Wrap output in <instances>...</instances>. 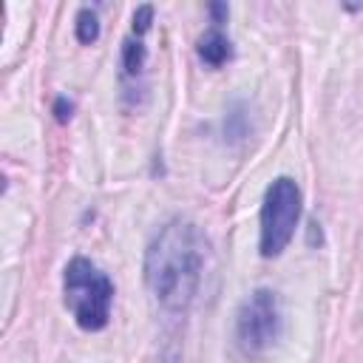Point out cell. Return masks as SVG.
<instances>
[{
  "mask_svg": "<svg viewBox=\"0 0 363 363\" xmlns=\"http://www.w3.org/2000/svg\"><path fill=\"white\" fill-rule=\"evenodd\" d=\"M207 244L196 224L184 218L167 221L145 252V284L156 303L167 312H184L204 275Z\"/></svg>",
  "mask_w": 363,
  "mask_h": 363,
  "instance_id": "cell-1",
  "label": "cell"
},
{
  "mask_svg": "<svg viewBox=\"0 0 363 363\" xmlns=\"http://www.w3.org/2000/svg\"><path fill=\"white\" fill-rule=\"evenodd\" d=\"M196 51H199V57H201L207 65H213V68L224 65V62L233 57V45H230V40H227L218 28H210L207 34H201Z\"/></svg>",
  "mask_w": 363,
  "mask_h": 363,
  "instance_id": "cell-5",
  "label": "cell"
},
{
  "mask_svg": "<svg viewBox=\"0 0 363 363\" xmlns=\"http://www.w3.org/2000/svg\"><path fill=\"white\" fill-rule=\"evenodd\" d=\"M281 335L278 298L269 289H255L235 315V337L247 354H258L272 346Z\"/></svg>",
  "mask_w": 363,
  "mask_h": 363,
  "instance_id": "cell-4",
  "label": "cell"
},
{
  "mask_svg": "<svg viewBox=\"0 0 363 363\" xmlns=\"http://www.w3.org/2000/svg\"><path fill=\"white\" fill-rule=\"evenodd\" d=\"M153 23V6H139L133 11V34H145Z\"/></svg>",
  "mask_w": 363,
  "mask_h": 363,
  "instance_id": "cell-8",
  "label": "cell"
},
{
  "mask_svg": "<svg viewBox=\"0 0 363 363\" xmlns=\"http://www.w3.org/2000/svg\"><path fill=\"white\" fill-rule=\"evenodd\" d=\"M145 65V45L139 40H125L122 43V68L128 77H136Z\"/></svg>",
  "mask_w": 363,
  "mask_h": 363,
  "instance_id": "cell-7",
  "label": "cell"
},
{
  "mask_svg": "<svg viewBox=\"0 0 363 363\" xmlns=\"http://www.w3.org/2000/svg\"><path fill=\"white\" fill-rule=\"evenodd\" d=\"M71 111H74V105L65 96H57L54 99V116H57V122H68L71 119Z\"/></svg>",
  "mask_w": 363,
  "mask_h": 363,
  "instance_id": "cell-9",
  "label": "cell"
},
{
  "mask_svg": "<svg viewBox=\"0 0 363 363\" xmlns=\"http://www.w3.org/2000/svg\"><path fill=\"white\" fill-rule=\"evenodd\" d=\"M74 31H77V40H79L82 45L96 43V37H99V20H96V14H94L91 9H79V11H77Z\"/></svg>",
  "mask_w": 363,
  "mask_h": 363,
  "instance_id": "cell-6",
  "label": "cell"
},
{
  "mask_svg": "<svg viewBox=\"0 0 363 363\" xmlns=\"http://www.w3.org/2000/svg\"><path fill=\"white\" fill-rule=\"evenodd\" d=\"M301 218V190L289 176H278L261 204V241L258 250L264 258H275L292 241L295 224Z\"/></svg>",
  "mask_w": 363,
  "mask_h": 363,
  "instance_id": "cell-3",
  "label": "cell"
},
{
  "mask_svg": "<svg viewBox=\"0 0 363 363\" xmlns=\"http://www.w3.org/2000/svg\"><path fill=\"white\" fill-rule=\"evenodd\" d=\"M62 301L79 329L99 332L108 326V318H111L113 284L88 258L77 255L65 264V272H62Z\"/></svg>",
  "mask_w": 363,
  "mask_h": 363,
  "instance_id": "cell-2",
  "label": "cell"
},
{
  "mask_svg": "<svg viewBox=\"0 0 363 363\" xmlns=\"http://www.w3.org/2000/svg\"><path fill=\"white\" fill-rule=\"evenodd\" d=\"M210 14H213V23H224L227 6H224V3H213V6H210Z\"/></svg>",
  "mask_w": 363,
  "mask_h": 363,
  "instance_id": "cell-10",
  "label": "cell"
}]
</instances>
